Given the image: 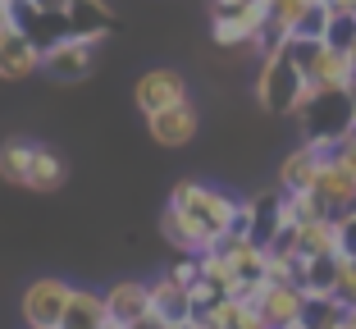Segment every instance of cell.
<instances>
[{"label":"cell","instance_id":"1","mask_svg":"<svg viewBox=\"0 0 356 329\" xmlns=\"http://www.w3.org/2000/svg\"><path fill=\"white\" fill-rule=\"evenodd\" d=\"M238 206L224 188L215 183H201V179H183L174 183L169 192V206L160 215V234L169 238L178 256H201L220 243L224 234H233L238 224Z\"/></svg>","mask_w":356,"mask_h":329},{"label":"cell","instance_id":"2","mask_svg":"<svg viewBox=\"0 0 356 329\" xmlns=\"http://www.w3.org/2000/svg\"><path fill=\"white\" fill-rule=\"evenodd\" d=\"M256 96L270 115H297L302 101L311 96V83H306L297 55L288 51V42L265 51V64H261V78H256Z\"/></svg>","mask_w":356,"mask_h":329},{"label":"cell","instance_id":"3","mask_svg":"<svg viewBox=\"0 0 356 329\" xmlns=\"http://www.w3.org/2000/svg\"><path fill=\"white\" fill-rule=\"evenodd\" d=\"M302 138L315 142L320 151H338V142L356 124V92H311L297 110Z\"/></svg>","mask_w":356,"mask_h":329},{"label":"cell","instance_id":"4","mask_svg":"<svg viewBox=\"0 0 356 329\" xmlns=\"http://www.w3.org/2000/svg\"><path fill=\"white\" fill-rule=\"evenodd\" d=\"M288 51L297 55L311 92H356V64L347 51L329 46L325 37H293Z\"/></svg>","mask_w":356,"mask_h":329},{"label":"cell","instance_id":"5","mask_svg":"<svg viewBox=\"0 0 356 329\" xmlns=\"http://www.w3.org/2000/svg\"><path fill=\"white\" fill-rule=\"evenodd\" d=\"M265 32H270V10H265V0H252L247 10L215 14V19H210V37H215V46H224V51H247V46L261 51Z\"/></svg>","mask_w":356,"mask_h":329},{"label":"cell","instance_id":"6","mask_svg":"<svg viewBox=\"0 0 356 329\" xmlns=\"http://www.w3.org/2000/svg\"><path fill=\"white\" fill-rule=\"evenodd\" d=\"M252 302H261L270 329H297V325H302V316H306L311 293H306L297 279H265L261 293H256Z\"/></svg>","mask_w":356,"mask_h":329},{"label":"cell","instance_id":"7","mask_svg":"<svg viewBox=\"0 0 356 329\" xmlns=\"http://www.w3.org/2000/svg\"><path fill=\"white\" fill-rule=\"evenodd\" d=\"M69 298H74V284L60 275H42L32 279L28 293H23V320L28 325H60L64 311H69Z\"/></svg>","mask_w":356,"mask_h":329},{"label":"cell","instance_id":"8","mask_svg":"<svg viewBox=\"0 0 356 329\" xmlns=\"http://www.w3.org/2000/svg\"><path fill=\"white\" fill-rule=\"evenodd\" d=\"M92 64H96V42H92V37H78V32L60 37L51 51H42V69L51 78H60V83H78V78H87V74H92Z\"/></svg>","mask_w":356,"mask_h":329},{"label":"cell","instance_id":"9","mask_svg":"<svg viewBox=\"0 0 356 329\" xmlns=\"http://www.w3.org/2000/svg\"><path fill=\"white\" fill-rule=\"evenodd\" d=\"M197 316L201 311H197V298H192L188 284H178L174 275H165V279L151 284V320H156L160 329H183Z\"/></svg>","mask_w":356,"mask_h":329},{"label":"cell","instance_id":"10","mask_svg":"<svg viewBox=\"0 0 356 329\" xmlns=\"http://www.w3.org/2000/svg\"><path fill=\"white\" fill-rule=\"evenodd\" d=\"M133 96H137V110H142V115H156V110H165V106L192 101L188 78L178 74V69H151V74H142L137 87H133Z\"/></svg>","mask_w":356,"mask_h":329},{"label":"cell","instance_id":"11","mask_svg":"<svg viewBox=\"0 0 356 329\" xmlns=\"http://www.w3.org/2000/svg\"><path fill=\"white\" fill-rule=\"evenodd\" d=\"M315 197H320V206H325L329 215H347L356 211V174L347 170L343 160L329 151L325 156V170H320V179H315Z\"/></svg>","mask_w":356,"mask_h":329},{"label":"cell","instance_id":"12","mask_svg":"<svg viewBox=\"0 0 356 329\" xmlns=\"http://www.w3.org/2000/svg\"><path fill=\"white\" fill-rule=\"evenodd\" d=\"M105 311L115 325H142L151 320V284L147 279H119L105 288Z\"/></svg>","mask_w":356,"mask_h":329},{"label":"cell","instance_id":"13","mask_svg":"<svg viewBox=\"0 0 356 329\" xmlns=\"http://www.w3.org/2000/svg\"><path fill=\"white\" fill-rule=\"evenodd\" d=\"M197 106L192 101H178V106H165L156 110V115H147V128L151 138L160 142V147H188L192 138H197Z\"/></svg>","mask_w":356,"mask_h":329},{"label":"cell","instance_id":"14","mask_svg":"<svg viewBox=\"0 0 356 329\" xmlns=\"http://www.w3.org/2000/svg\"><path fill=\"white\" fill-rule=\"evenodd\" d=\"M325 156H329V151H320L315 142L302 138V147L288 151L283 165H279V188L283 192H311L315 179H320V170H325Z\"/></svg>","mask_w":356,"mask_h":329},{"label":"cell","instance_id":"15","mask_svg":"<svg viewBox=\"0 0 356 329\" xmlns=\"http://www.w3.org/2000/svg\"><path fill=\"white\" fill-rule=\"evenodd\" d=\"M315 5H320V0H265V10H270V32H265L261 55L274 51V46H283V42H293L297 32H302V23L315 14Z\"/></svg>","mask_w":356,"mask_h":329},{"label":"cell","instance_id":"16","mask_svg":"<svg viewBox=\"0 0 356 329\" xmlns=\"http://www.w3.org/2000/svg\"><path fill=\"white\" fill-rule=\"evenodd\" d=\"M37 69H42V46L32 42L23 28L0 42V78H5V83H23V78H32Z\"/></svg>","mask_w":356,"mask_h":329},{"label":"cell","instance_id":"17","mask_svg":"<svg viewBox=\"0 0 356 329\" xmlns=\"http://www.w3.org/2000/svg\"><path fill=\"white\" fill-rule=\"evenodd\" d=\"M297 252L302 256H343L338 215H315V220L297 224Z\"/></svg>","mask_w":356,"mask_h":329},{"label":"cell","instance_id":"18","mask_svg":"<svg viewBox=\"0 0 356 329\" xmlns=\"http://www.w3.org/2000/svg\"><path fill=\"white\" fill-rule=\"evenodd\" d=\"M69 179V165L60 160V151H51L46 142H32V165H28V192H60Z\"/></svg>","mask_w":356,"mask_h":329},{"label":"cell","instance_id":"19","mask_svg":"<svg viewBox=\"0 0 356 329\" xmlns=\"http://www.w3.org/2000/svg\"><path fill=\"white\" fill-rule=\"evenodd\" d=\"M64 19H69V32L92 37V42L110 37V28H115V14H110V5H105V0H69Z\"/></svg>","mask_w":356,"mask_h":329},{"label":"cell","instance_id":"20","mask_svg":"<svg viewBox=\"0 0 356 329\" xmlns=\"http://www.w3.org/2000/svg\"><path fill=\"white\" fill-rule=\"evenodd\" d=\"M110 325V311H105V293H92V288H74L69 298V311H64L60 329H105Z\"/></svg>","mask_w":356,"mask_h":329},{"label":"cell","instance_id":"21","mask_svg":"<svg viewBox=\"0 0 356 329\" xmlns=\"http://www.w3.org/2000/svg\"><path fill=\"white\" fill-rule=\"evenodd\" d=\"M19 28L28 32L42 51H51L60 37H69V19H64V14H55V10H32V5H19Z\"/></svg>","mask_w":356,"mask_h":329},{"label":"cell","instance_id":"22","mask_svg":"<svg viewBox=\"0 0 356 329\" xmlns=\"http://www.w3.org/2000/svg\"><path fill=\"white\" fill-rule=\"evenodd\" d=\"M28 165H32V142H5L0 147V179L5 183H28Z\"/></svg>","mask_w":356,"mask_h":329},{"label":"cell","instance_id":"23","mask_svg":"<svg viewBox=\"0 0 356 329\" xmlns=\"http://www.w3.org/2000/svg\"><path fill=\"white\" fill-rule=\"evenodd\" d=\"M325 42H329V46H338V51H352V42H356V14H338V10H334Z\"/></svg>","mask_w":356,"mask_h":329},{"label":"cell","instance_id":"24","mask_svg":"<svg viewBox=\"0 0 356 329\" xmlns=\"http://www.w3.org/2000/svg\"><path fill=\"white\" fill-rule=\"evenodd\" d=\"M338 298L352 307L356 302V256H343V270H338Z\"/></svg>","mask_w":356,"mask_h":329},{"label":"cell","instance_id":"25","mask_svg":"<svg viewBox=\"0 0 356 329\" xmlns=\"http://www.w3.org/2000/svg\"><path fill=\"white\" fill-rule=\"evenodd\" d=\"M169 275H174L178 279V284H197V279H201V261H197V256H178V261H174V270H169Z\"/></svg>","mask_w":356,"mask_h":329},{"label":"cell","instance_id":"26","mask_svg":"<svg viewBox=\"0 0 356 329\" xmlns=\"http://www.w3.org/2000/svg\"><path fill=\"white\" fill-rule=\"evenodd\" d=\"M338 234H343V256H356V211L338 215Z\"/></svg>","mask_w":356,"mask_h":329},{"label":"cell","instance_id":"27","mask_svg":"<svg viewBox=\"0 0 356 329\" xmlns=\"http://www.w3.org/2000/svg\"><path fill=\"white\" fill-rule=\"evenodd\" d=\"M19 32V5H0V42Z\"/></svg>","mask_w":356,"mask_h":329},{"label":"cell","instance_id":"28","mask_svg":"<svg viewBox=\"0 0 356 329\" xmlns=\"http://www.w3.org/2000/svg\"><path fill=\"white\" fill-rule=\"evenodd\" d=\"M252 0H210V14H233V10H247Z\"/></svg>","mask_w":356,"mask_h":329},{"label":"cell","instance_id":"29","mask_svg":"<svg viewBox=\"0 0 356 329\" xmlns=\"http://www.w3.org/2000/svg\"><path fill=\"white\" fill-rule=\"evenodd\" d=\"M23 5H32V10H55V14L69 10V0H23Z\"/></svg>","mask_w":356,"mask_h":329},{"label":"cell","instance_id":"30","mask_svg":"<svg viewBox=\"0 0 356 329\" xmlns=\"http://www.w3.org/2000/svg\"><path fill=\"white\" fill-rule=\"evenodd\" d=\"M329 10H338V14H356V0H325Z\"/></svg>","mask_w":356,"mask_h":329},{"label":"cell","instance_id":"31","mask_svg":"<svg viewBox=\"0 0 356 329\" xmlns=\"http://www.w3.org/2000/svg\"><path fill=\"white\" fill-rule=\"evenodd\" d=\"M347 320H352V329H356V302H352V307H347Z\"/></svg>","mask_w":356,"mask_h":329},{"label":"cell","instance_id":"32","mask_svg":"<svg viewBox=\"0 0 356 329\" xmlns=\"http://www.w3.org/2000/svg\"><path fill=\"white\" fill-rule=\"evenodd\" d=\"M28 329H60V325H28Z\"/></svg>","mask_w":356,"mask_h":329},{"label":"cell","instance_id":"33","mask_svg":"<svg viewBox=\"0 0 356 329\" xmlns=\"http://www.w3.org/2000/svg\"><path fill=\"white\" fill-rule=\"evenodd\" d=\"M347 55H352V64H356V42H352V51H347Z\"/></svg>","mask_w":356,"mask_h":329}]
</instances>
